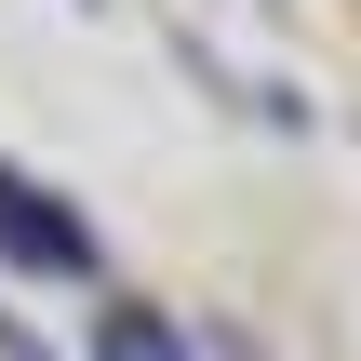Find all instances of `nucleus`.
<instances>
[{
	"label": "nucleus",
	"instance_id": "obj_1",
	"mask_svg": "<svg viewBox=\"0 0 361 361\" xmlns=\"http://www.w3.org/2000/svg\"><path fill=\"white\" fill-rule=\"evenodd\" d=\"M0 255H13L27 281H94L80 214H54V201H40V188H13V174H0Z\"/></svg>",
	"mask_w": 361,
	"mask_h": 361
},
{
	"label": "nucleus",
	"instance_id": "obj_2",
	"mask_svg": "<svg viewBox=\"0 0 361 361\" xmlns=\"http://www.w3.org/2000/svg\"><path fill=\"white\" fill-rule=\"evenodd\" d=\"M94 361H188V348H174V322H147V308H107Z\"/></svg>",
	"mask_w": 361,
	"mask_h": 361
}]
</instances>
